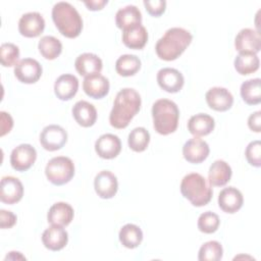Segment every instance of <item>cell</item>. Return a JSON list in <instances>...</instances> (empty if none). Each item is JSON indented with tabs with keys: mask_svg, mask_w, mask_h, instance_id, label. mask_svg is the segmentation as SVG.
Instances as JSON below:
<instances>
[{
	"mask_svg": "<svg viewBox=\"0 0 261 261\" xmlns=\"http://www.w3.org/2000/svg\"><path fill=\"white\" fill-rule=\"evenodd\" d=\"M141 96L133 88L120 90L109 114V122L115 128L126 127L141 108Z\"/></svg>",
	"mask_w": 261,
	"mask_h": 261,
	"instance_id": "6da1fadb",
	"label": "cell"
},
{
	"mask_svg": "<svg viewBox=\"0 0 261 261\" xmlns=\"http://www.w3.org/2000/svg\"><path fill=\"white\" fill-rule=\"evenodd\" d=\"M192 40V34L182 28L168 29L155 45L156 54L166 61L175 60L185 52Z\"/></svg>",
	"mask_w": 261,
	"mask_h": 261,
	"instance_id": "7a4b0ae2",
	"label": "cell"
},
{
	"mask_svg": "<svg viewBox=\"0 0 261 261\" xmlns=\"http://www.w3.org/2000/svg\"><path fill=\"white\" fill-rule=\"evenodd\" d=\"M52 19L59 33L66 38H76L83 30V19L79 11L68 2L59 1L52 8Z\"/></svg>",
	"mask_w": 261,
	"mask_h": 261,
	"instance_id": "3957f363",
	"label": "cell"
},
{
	"mask_svg": "<svg viewBox=\"0 0 261 261\" xmlns=\"http://www.w3.org/2000/svg\"><path fill=\"white\" fill-rule=\"evenodd\" d=\"M153 125L163 136L174 133L178 125L179 110L177 105L168 99H159L152 106Z\"/></svg>",
	"mask_w": 261,
	"mask_h": 261,
	"instance_id": "277c9868",
	"label": "cell"
},
{
	"mask_svg": "<svg viewBox=\"0 0 261 261\" xmlns=\"http://www.w3.org/2000/svg\"><path fill=\"white\" fill-rule=\"evenodd\" d=\"M180 193L192 205L202 207L207 205L213 195L209 181L200 173H189L180 182Z\"/></svg>",
	"mask_w": 261,
	"mask_h": 261,
	"instance_id": "5b68a950",
	"label": "cell"
},
{
	"mask_svg": "<svg viewBox=\"0 0 261 261\" xmlns=\"http://www.w3.org/2000/svg\"><path fill=\"white\" fill-rule=\"evenodd\" d=\"M48 180L55 186H62L71 180L74 175V164L65 156H57L50 159L45 168Z\"/></svg>",
	"mask_w": 261,
	"mask_h": 261,
	"instance_id": "8992f818",
	"label": "cell"
},
{
	"mask_svg": "<svg viewBox=\"0 0 261 261\" xmlns=\"http://www.w3.org/2000/svg\"><path fill=\"white\" fill-rule=\"evenodd\" d=\"M66 142V130L57 124H49L45 126L40 134V143L42 147L50 152L61 149Z\"/></svg>",
	"mask_w": 261,
	"mask_h": 261,
	"instance_id": "52a82bcc",
	"label": "cell"
},
{
	"mask_svg": "<svg viewBox=\"0 0 261 261\" xmlns=\"http://www.w3.org/2000/svg\"><path fill=\"white\" fill-rule=\"evenodd\" d=\"M37 159V151L30 144H20L10 154V164L16 171H27Z\"/></svg>",
	"mask_w": 261,
	"mask_h": 261,
	"instance_id": "ba28073f",
	"label": "cell"
},
{
	"mask_svg": "<svg viewBox=\"0 0 261 261\" xmlns=\"http://www.w3.org/2000/svg\"><path fill=\"white\" fill-rule=\"evenodd\" d=\"M234 47L239 53L257 54L261 49L260 34L253 29H242L236 36Z\"/></svg>",
	"mask_w": 261,
	"mask_h": 261,
	"instance_id": "9c48e42d",
	"label": "cell"
},
{
	"mask_svg": "<svg viewBox=\"0 0 261 261\" xmlns=\"http://www.w3.org/2000/svg\"><path fill=\"white\" fill-rule=\"evenodd\" d=\"M42 65L33 58H23L14 66L15 77L23 84H35L42 75Z\"/></svg>",
	"mask_w": 261,
	"mask_h": 261,
	"instance_id": "30bf717a",
	"label": "cell"
},
{
	"mask_svg": "<svg viewBox=\"0 0 261 261\" xmlns=\"http://www.w3.org/2000/svg\"><path fill=\"white\" fill-rule=\"evenodd\" d=\"M23 196V186L21 181L14 176H3L0 182L1 202L12 205L21 200Z\"/></svg>",
	"mask_w": 261,
	"mask_h": 261,
	"instance_id": "8fae6325",
	"label": "cell"
},
{
	"mask_svg": "<svg viewBox=\"0 0 261 261\" xmlns=\"http://www.w3.org/2000/svg\"><path fill=\"white\" fill-rule=\"evenodd\" d=\"M44 29L45 19L39 12H27L19 18L18 31L23 37L36 38L43 33Z\"/></svg>",
	"mask_w": 261,
	"mask_h": 261,
	"instance_id": "7c38bea8",
	"label": "cell"
},
{
	"mask_svg": "<svg viewBox=\"0 0 261 261\" xmlns=\"http://www.w3.org/2000/svg\"><path fill=\"white\" fill-rule=\"evenodd\" d=\"M210 152L208 144L199 137L188 140L182 147L184 158L193 164H198L206 160Z\"/></svg>",
	"mask_w": 261,
	"mask_h": 261,
	"instance_id": "4fadbf2b",
	"label": "cell"
},
{
	"mask_svg": "<svg viewBox=\"0 0 261 261\" xmlns=\"http://www.w3.org/2000/svg\"><path fill=\"white\" fill-rule=\"evenodd\" d=\"M205 99L208 106L215 111H226L233 104V96L231 93L222 87H213L205 94Z\"/></svg>",
	"mask_w": 261,
	"mask_h": 261,
	"instance_id": "5bb4252c",
	"label": "cell"
},
{
	"mask_svg": "<svg viewBox=\"0 0 261 261\" xmlns=\"http://www.w3.org/2000/svg\"><path fill=\"white\" fill-rule=\"evenodd\" d=\"M94 188L102 199H111L118 190L117 177L109 170H102L94 178Z\"/></svg>",
	"mask_w": 261,
	"mask_h": 261,
	"instance_id": "9a60e30c",
	"label": "cell"
},
{
	"mask_svg": "<svg viewBox=\"0 0 261 261\" xmlns=\"http://www.w3.org/2000/svg\"><path fill=\"white\" fill-rule=\"evenodd\" d=\"M157 83L159 87L168 93H177L181 90L185 84L182 73L171 67L161 68L157 72Z\"/></svg>",
	"mask_w": 261,
	"mask_h": 261,
	"instance_id": "2e32d148",
	"label": "cell"
},
{
	"mask_svg": "<svg viewBox=\"0 0 261 261\" xmlns=\"http://www.w3.org/2000/svg\"><path fill=\"white\" fill-rule=\"evenodd\" d=\"M95 151L103 159H113L121 151L120 139L113 134H104L96 141Z\"/></svg>",
	"mask_w": 261,
	"mask_h": 261,
	"instance_id": "e0dca14e",
	"label": "cell"
},
{
	"mask_svg": "<svg viewBox=\"0 0 261 261\" xmlns=\"http://www.w3.org/2000/svg\"><path fill=\"white\" fill-rule=\"evenodd\" d=\"M244 203V198L240 190L234 187L224 188L220 191L218 196L219 208L229 214H233L239 211Z\"/></svg>",
	"mask_w": 261,
	"mask_h": 261,
	"instance_id": "ac0fdd59",
	"label": "cell"
},
{
	"mask_svg": "<svg viewBox=\"0 0 261 261\" xmlns=\"http://www.w3.org/2000/svg\"><path fill=\"white\" fill-rule=\"evenodd\" d=\"M42 242L48 250L60 251L67 245L68 233L63 226L52 224L44 230L42 234Z\"/></svg>",
	"mask_w": 261,
	"mask_h": 261,
	"instance_id": "d6986e66",
	"label": "cell"
},
{
	"mask_svg": "<svg viewBox=\"0 0 261 261\" xmlns=\"http://www.w3.org/2000/svg\"><path fill=\"white\" fill-rule=\"evenodd\" d=\"M110 84L107 77L97 73L86 76L83 81L84 92L93 99H102L109 92Z\"/></svg>",
	"mask_w": 261,
	"mask_h": 261,
	"instance_id": "ffe728a7",
	"label": "cell"
},
{
	"mask_svg": "<svg viewBox=\"0 0 261 261\" xmlns=\"http://www.w3.org/2000/svg\"><path fill=\"white\" fill-rule=\"evenodd\" d=\"M79 90V80L70 73L61 74L54 84V93L56 97L62 101L72 99Z\"/></svg>",
	"mask_w": 261,
	"mask_h": 261,
	"instance_id": "44dd1931",
	"label": "cell"
},
{
	"mask_svg": "<svg viewBox=\"0 0 261 261\" xmlns=\"http://www.w3.org/2000/svg\"><path fill=\"white\" fill-rule=\"evenodd\" d=\"M76 71L83 76H89L100 73L103 67L101 58L94 53H83L74 61Z\"/></svg>",
	"mask_w": 261,
	"mask_h": 261,
	"instance_id": "7402d4cb",
	"label": "cell"
},
{
	"mask_svg": "<svg viewBox=\"0 0 261 261\" xmlns=\"http://www.w3.org/2000/svg\"><path fill=\"white\" fill-rule=\"evenodd\" d=\"M73 208L65 202H57L53 204L47 213V220L54 225L66 226L73 219Z\"/></svg>",
	"mask_w": 261,
	"mask_h": 261,
	"instance_id": "603a6c76",
	"label": "cell"
},
{
	"mask_svg": "<svg viewBox=\"0 0 261 261\" xmlns=\"http://www.w3.org/2000/svg\"><path fill=\"white\" fill-rule=\"evenodd\" d=\"M71 111L75 121L84 127H90L94 125L97 120V110L95 106L88 101H77L73 105Z\"/></svg>",
	"mask_w": 261,
	"mask_h": 261,
	"instance_id": "cb8c5ba5",
	"label": "cell"
},
{
	"mask_svg": "<svg viewBox=\"0 0 261 261\" xmlns=\"http://www.w3.org/2000/svg\"><path fill=\"white\" fill-rule=\"evenodd\" d=\"M148 41V32L144 25L136 24L122 31V42L130 49L140 50L145 47Z\"/></svg>",
	"mask_w": 261,
	"mask_h": 261,
	"instance_id": "d4e9b609",
	"label": "cell"
},
{
	"mask_svg": "<svg viewBox=\"0 0 261 261\" xmlns=\"http://www.w3.org/2000/svg\"><path fill=\"white\" fill-rule=\"evenodd\" d=\"M214 118L206 113L195 114L188 121V129L195 137L209 135L214 129Z\"/></svg>",
	"mask_w": 261,
	"mask_h": 261,
	"instance_id": "484cf974",
	"label": "cell"
},
{
	"mask_svg": "<svg viewBox=\"0 0 261 261\" xmlns=\"http://www.w3.org/2000/svg\"><path fill=\"white\" fill-rule=\"evenodd\" d=\"M231 167L224 160L214 161L208 171V181L211 186L222 187L225 186L231 177Z\"/></svg>",
	"mask_w": 261,
	"mask_h": 261,
	"instance_id": "4316f807",
	"label": "cell"
},
{
	"mask_svg": "<svg viewBox=\"0 0 261 261\" xmlns=\"http://www.w3.org/2000/svg\"><path fill=\"white\" fill-rule=\"evenodd\" d=\"M142 22V13L135 5H126L117 10L115 14V23L118 29L125 30Z\"/></svg>",
	"mask_w": 261,
	"mask_h": 261,
	"instance_id": "83f0119b",
	"label": "cell"
},
{
	"mask_svg": "<svg viewBox=\"0 0 261 261\" xmlns=\"http://www.w3.org/2000/svg\"><path fill=\"white\" fill-rule=\"evenodd\" d=\"M118 237L123 247L135 249L139 247L143 241V231L138 225L127 223L120 228Z\"/></svg>",
	"mask_w": 261,
	"mask_h": 261,
	"instance_id": "f1b7e54d",
	"label": "cell"
},
{
	"mask_svg": "<svg viewBox=\"0 0 261 261\" xmlns=\"http://www.w3.org/2000/svg\"><path fill=\"white\" fill-rule=\"evenodd\" d=\"M261 80L259 77L245 81L241 85L240 93L243 101L248 105H257L261 101Z\"/></svg>",
	"mask_w": 261,
	"mask_h": 261,
	"instance_id": "f546056e",
	"label": "cell"
},
{
	"mask_svg": "<svg viewBox=\"0 0 261 261\" xmlns=\"http://www.w3.org/2000/svg\"><path fill=\"white\" fill-rule=\"evenodd\" d=\"M141 68V60L137 55L124 54L115 62V70L121 76L135 75Z\"/></svg>",
	"mask_w": 261,
	"mask_h": 261,
	"instance_id": "4dcf8cb0",
	"label": "cell"
},
{
	"mask_svg": "<svg viewBox=\"0 0 261 261\" xmlns=\"http://www.w3.org/2000/svg\"><path fill=\"white\" fill-rule=\"evenodd\" d=\"M233 65L238 73L247 75L255 72L259 68L260 61L257 54L239 53L234 58Z\"/></svg>",
	"mask_w": 261,
	"mask_h": 261,
	"instance_id": "1f68e13d",
	"label": "cell"
},
{
	"mask_svg": "<svg viewBox=\"0 0 261 261\" xmlns=\"http://www.w3.org/2000/svg\"><path fill=\"white\" fill-rule=\"evenodd\" d=\"M38 49L45 59L53 60L61 54L62 44L53 36H44L39 41Z\"/></svg>",
	"mask_w": 261,
	"mask_h": 261,
	"instance_id": "d6a6232c",
	"label": "cell"
},
{
	"mask_svg": "<svg viewBox=\"0 0 261 261\" xmlns=\"http://www.w3.org/2000/svg\"><path fill=\"white\" fill-rule=\"evenodd\" d=\"M127 143L133 151L143 152L150 143V134L145 127H135L128 135Z\"/></svg>",
	"mask_w": 261,
	"mask_h": 261,
	"instance_id": "836d02e7",
	"label": "cell"
},
{
	"mask_svg": "<svg viewBox=\"0 0 261 261\" xmlns=\"http://www.w3.org/2000/svg\"><path fill=\"white\" fill-rule=\"evenodd\" d=\"M223 249L219 242L209 241L204 243L198 253L199 261H219L222 258Z\"/></svg>",
	"mask_w": 261,
	"mask_h": 261,
	"instance_id": "e575fe53",
	"label": "cell"
},
{
	"mask_svg": "<svg viewBox=\"0 0 261 261\" xmlns=\"http://www.w3.org/2000/svg\"><path fill=\"white\" fill-rule=\"evenodd\" d=\"M220 224V219L218 215L211 211H206L202 213L198 218V228L204 233L215 232Z\"/></svg>",
	"mask_w": 261,
	"mask_h": 261,
	"instance_id": "d590c367",
	"label": "cell"
},
{
	"mask_svg": "<svg viewBox=\"0 0 261 261\" xmlns=\"http://www.w3.org/2000/svg\"><path fill=\"white\" fill-rule=\"evenodd\" d=\"M19 58V49L13 43H3L0 47L1 64L5 67L15 66Z\"/></svg>",
	"mask_w": 261,
	"mask_h": 261,
	"instance_id": "8d00e7d4",
	"label": "cell"
},
{
	"mask_svg": "<svg viewBox=\"0 0 261 261\" xmlns=\"http://www.w3.org/2000/svg\"><path fill=\"white\" fill-rule=\"evenodd\" d=\"M247 161L255 167L261 166V143L259 140L252 141L246 148L245 152Z\"/></svg>",
	"mask_w": 261,
	"mask_h": 261,
	"instance_id": "74e56055",
	"label": "cell"
},
{
	"mask_svg": "<svg viewBox=\"0 0 261 261\" xmlns=\"http://www.w3.org/2000/svg\"><path fill=\"white\" fill-rule=\"evenodd\" d=\"M143 3L148 13L155 17L160 16L165 11V8H166L165 0H153V1L145 0Z\"/></svg>",
	"mask_w": 261,
	"mask_h": 261,
	"instance_id": "f35d334b",
	"label": "cell"
},
{
	"mask_svg": "<svg viewBox=\"0 0 261 261\" xmlns=\"http://www.w3.org/2000/svg\"><path fill=\"white\" fill-rule=\"evenodd\" d=\"M17 217L11 211H7L4 209L0 210V227L2 229L11 228L16 223Z\"/></svg>",
	"mask_w": 261,
	"mask_h": 261,
	"instance_id": "ab89813d",
	"label": "cell"
},
{
	"mask_svg": "<svg viewBox=\"0 0 261 261\" xmlns=\"http://www.w3.org/2000/svg\"><path fill=\"white\" fill-rule=\"evenodd\" d=\"M0 136L3 137L5 136L7 133H9L13 126V119L11 117V115L5 111H1L0 112Z\"/></svg>",
	"mask_w": 261,
	"mask_h": 261,
	"instance_id": "60d3db41",
	"label": "cell"
},
{
	"mask_svg": "<svg viewBox=\"0 0 261 261\" xmlns=\"http://www.w3.org/2000/svg\"><path fill=\"white\" fill-rule=\"evenodd\" d=\"M248 126L255 133L261 132V111L253 112L248 118Z\"/></svg>",
	"mask_w": 261,
	"mask_h": 261,
	"instance_id": "b9f144b4",
	"label": "cell"
},
{
	"mask_svg": "<svg viewBox=\"0 0 261 261\" xmlns=\"http://www.w3.org/2000/svg\"><path fill=\"white\" fill-rule=\"evenodd\" d=\"M85 5L88 7L89 10L96 11L102 9L107 3V0H90V1H84Z\"/></svg>",
	"mask_w": 261,
	"mask_h": 261,
	"instance_id": "7bdbcfd3",
	"label": "cell"
},
{
	"mask_svg": "<svg viewBox=\"0 0 261 261\" xmlns=\"http://www.w3.org/2000/svg\"><path fill=\"white\" fill-rule=\"evenodd\" d=\"M15 253H16V252H10L9 255H7V256L5 257V260H7V259H25V257H23L19 252L17 253L16 256H15Z\"/></svg>",
	"mask_w": 261,
	"mask_h": 261,
	"instance_id": "ee69618b",
	"label": "cell"
}]
</instances>
